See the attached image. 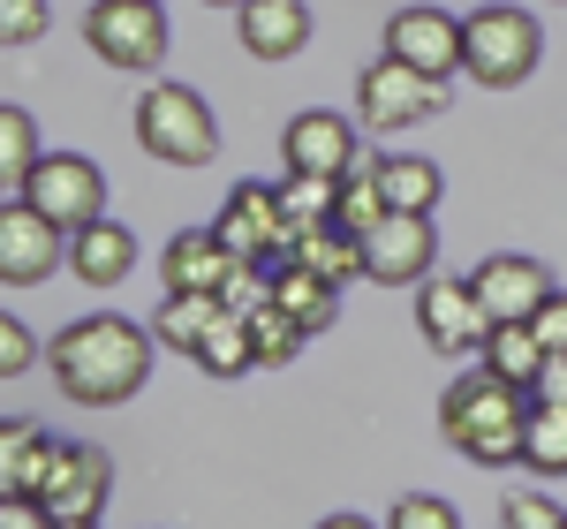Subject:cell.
<instances>
[{"mask_svg": "<svg viewBox=\"0 0 567 529\" xmlns=\"http://www.w3.org/2000/svg\"><path fill=\"white\" fill-rule=\"evenodd\" d=\"M45 371H53V386L76 408H122L152 378V333L130 325V318H114V310H91L69 333H53Z\"/></svg>", "mask_w": 567, "mask_h": 529, "instance_id": "1", "label": "cell"}, {"mask_svg": "<svg viewBox=\"0 0 567 529\" xmlns=\"http://www.w3.org/2000/svg\"><path fill=\"white\" fill-rule=\"evenodd\" d=\"M523 424H529V394L492 378V371H462L446 394H439V432L454 454H470L477 469H515L523 461Z\"/></svg>", "mask_w": 567, "mask_h": 529, "instance_id": "2", "label": "cell"}, {"mask_svg": "<svg viewBox=\"0 0 567 529\" xmlns=\"http://www.w3.org/2000/svg\"><path fill=\"white\" fill-rule=\"evenodd\" d=\"M537 61H545V31H537V15L515 8V0H484L477 15L462 23V76L484 91H515L537 76Z\"/></svg>", "mask_w": 567, "mask_h": 529, "instance_id": "3", "label": "cell"}, {"mask_svg": "<svg viewBox=\"0 0 567 529\" xmlns=\"http://www.w3.org/2000/svg\"><path fill=\"white\" fill-rule=\"evenodd\" d=\"M136 144H144L159 167H213L219 159V122L189 84H144V98H136Z\"/></svg>", "mask_w": 567, "mask_h": 529, "instance_id": "4", "label": "cell"}, {"mask_svg": "<svg viewBox=\"0 0 567 529\" xmlns=\"http://www.w3.org/2000/svg\"><path fill=\"white\" fill-rule=\"evenodd\" d=\"M84 45L106 61V69H122V76H152L159 61H167V8L159 0H91L84 8Z\"/></svg>", "mask_w": 567, "mask_h": 529, "instance_id": "5", "label": "cell"}, {"mask_svg": "<svg viewBox=\"0 0 567 529\" xmlns=\"http://www.w3.org/2000/svg\"><path fill=\"white\" fill-rule=\"evenodd\" d=\"M213 235L250 264V272H272V264L296 258V220L280 212V189H272V181H235L227 205H219V220H213Z\"/></svg>", "mask_w": 567, "mask_h": 529, "instance_id": "6", "label": "cell"}, {"mask_svg": "<svg viewBox=\"0 0 567 529\" xmlns=\"http://www.w3.org/2000/svg\"><path fill=\"white\" fill-rule=\"evenodd\" d=\"M31 499L45 507V522H99L106 499H114V461H106L99 446H84V439H53Z\"/></svg>", "mask_w": 567, "mask_h": 529, "instance_id": "7", "label": "cell"}, {"mask_svg": "<svg viewBox=\"0 0 567 529\" xmlns=\"http://www.w3.org/2000/svg\"><path fill=\"white\" fill-rule=\"evenodd\" d=\"M446 114V84L424 76V69H409V61H363V76H355V122L363 129H409V122H439Z\"/></svg>", "mask_w": 567, "mask_h": 529, "instance_id": "8", "label": "cell"}, {"mask_svg": "<svg viewBox=\"0 0 567 529\" xmlns=\"http://www.w3.org/2000/svg\"><path fill=\"white\" fill-rule=\"evenodd\" d=\"M16 197H23V205H39V212L61 227V235H76V227L106 220V175L91 167L84 152H45Z\"/></svg>", "mask_w": 567, "mask_h": 529, "instance_id": "9", "label": "cell"}, {"mask_svg": "<svg viewBox=\"0 0 567 529\" xmlns=\"http://www.w3.org/2000/svg\"><path fill=\"white\" fill-rule=\"evenodd\" d=\"M432 264H439L432 212H386L363 235V280H379V288H424Z\"/></svg>", "mask_w": 567, "mask_h": 529, "instance_id": "10", "label": "cell"}, {"mask_svg": "<svg viewBox=\"0 0 567 529\" xmlns=\"http://www.w3.org/2000/svg\"><path fill=\"white\" fill-rule=\"evenodd\" d=\"M69 264V235L45 220L39 205L8 197L0 205V288H39Z\"/></svg>", "mask_w": 567, "mask_h": 529, "instance_id": "11", "label": "cell"}, {"mask_svg": "<svg viewBox=\"0 0 567 529\" xmlns=\"http://www.w3.org/2000/svg\"><path fill=\"white\" fill-rule=\"evenodd\" d=\"M355 152H363V136H355V122H349V114H333V106H310V114H296V122L280 129V159H288V175L341 181V175H355Z\"/></svg>", "mask_w": 567, "mask_h": 529, "instance_id": "12", "label": "cell"}, {"mask_svg": "<svg viewBox=\"0 0 567 529\" xmlns=\"http://www.w3.org/2000/svg\"><path fill=\"white\" fill-rule=\"evenodd\" d=\"M416 325H424V341H432L439 355H477L484 333H492V318H484L477 288H470V272H462V280L432 272V280L416 288Z\"/></svg>", "mask_w": 567, "mask_h": 529, "instance_id": "13", "label": "cell"}, {"mask_svg": "<svg viewBox=\"0 0 567 529\" xmlns=\"http://www.w3.org/2000/svg\"><path fill=\"white\" fill-rule=\"evenodd\" d=\"M386 53L409 61V69H424V76H439V84H454L462 76V15H446V8H393Z\"/></svg>", "mask_w": 567, "mask_h": 529, "instance_id": "14", "label": "cell"}, {"mask_svg": "<svg viewBox=\"0 0 567 529\" xmlns=\"http://www.w3.org/2000/svg\"><path fill=\"white\" fill-rule=\"evenodd\" d=\"M470 288H477V303L492 325H507V318H537V310L553 303V272L545 258H523V250H499V258H484L470 272Z\"/></svg>", "mask_w": 567, "mask_h": 529, "instance_id": "15", "label": "cell"}, {"mask_svg": "<svg viewBox=\"0 0 567 529\" xmlns=\"http://www.w3.org/2000/svg\"><path fill=\"white\" fill-rule=\"evenodd\" d=\"M243 272H250V264L235 258V250L219 242L213 227H182L175 242H167V258H159V280H167V295H227Z\"/></svg>", "mask_w": 567, "mask_h": 529, "instance_id": "16", "label": "cell"}, {"mask_svg": "<svg viewBox=\"0 0 567 529\" xmlns=\"http://www.w3.org/2000/svg\"><path fill=\"white\" fill-rule=\"evenodd\" d=\"M235 31H243V53L250 61H296L310 45V0H243L235 8Z\"/></svg>", "mask_w": 567, "mask_h": 529, "instance_id": "17", "label": "cell"}, {"mask_svg": "<svg viewBox=\"0 0 567 529\" xmlns=\"http://www.w3.org/2000/svg\"><path fill=\"white\" fill-rule=\"evenodd\" d=\"M69 272L84 280V288H122L136 272V235L122 220H91L69 235Z\"/></svg>", "mask_w": 567, "mask_h": 529, "instance_id": "18", "label": "cell"}, {"mask_svg": "<svg viewBox=\"0 0 567 529\" xmlns=\"http://www.w3.org/2000/svg\"><path fill=\"white\" fill-rule=\"evenodd\" d=\"M265 303L288 310L303 333H326V325L341 318V288H333V280H318L310 264L288 258V264H272V272H265Z\"/></svg>", "mask_w": 567, "mask_h": 529, "instance_id": "19", "label": "cell"}, {"mask_svg": "<svg viewBox=\"0 0 567 529\" xmlns=\"http://www.w3.org/2000/svg\"><path fill=\"white\" fill-rule=\"evenodd\" d=\"M477 363L492 371V378H507V386L537 394V371H545V341H537V325H529V318H507V325H492V333H484Z\"/></svg>", "mask_w": 567, "mask_h": 529, "instance_id": "20", "label": "cell"}, {"mask_svg": "<svg viewBox=\"0 0 567 529\" xmlns=\"http://www.w3.org/2000/svg\"><path fill=\"white\" fill-rule=\"evenodd\" d=\"M371 181H379V197H386V212H432L439 205V167L432 159H416V152H379L371 159Z\"/></svg>", "mask_w": 567, "mask_h": 529, "instance_id": "21", "label": "cell"}, {"mask_svg": "<svg viewBox=\"0 0 567 529\" xmlns=\"http://www.w3.org/2000/svg\"><path fill=\"white\" fill-rule=\"evenodd\" d=\"M296 264H310L333 288H349V280H363V242L333 220H310V227H296Z\"/></svg>", "mask_w": 567, "mask_h": 529, "instance_id": "22", "label": "cell"}, {"mask_svg": "<svg viewBox=\"0 0 567 529\" xmlns=\"http://www.w3.org/2000/svg\"><path fill=\"white\" fill-rule=\"evenodd\" d=\"M45 454H53V439H45V424H31V416H8L0 424V499H31V485H39Z\"/></svg>", "mask_w": 567, "mask_h": 529, "instance_id": "23", "label": "cell"}, {"mask_svg": "<svg viewBox=\"0 0 567 529\" xmlns=\"http://www.w3.org/2000/svg\"><path fill=\"white\" fill-rule=\"evenodd\" d=\"M197 371H205V378H243V371H258V355H250V318H243V310L219 303V318L205 325V341H197Z\"/></svg>", "mask_w": 567, "mask_h": 529, "instance_id": "24", "label": "cell"}, {"mask_svg": "<svg viewBox=\"0 0 567 529\" xmlns=\"http://www.w3.org/2000/svg\"><path fill=\"white\" fill-rule=\"evenodd\" d=\"M523 469H537V477H567V401H529Z\"/></svg>", "mask_w": 567, "mask_h": 529, "instance_id": "25", "label": "cell"}, {"mask_svg": "<svg viewBox=\"0 0 567 529\" xmlns=\"http://www.w3.org/2000/svg\"><path fill=\"white\" fill-rule=\"evenodd\" d=\"M219 303H227V295H167V303H159V318H152V341H167V349L197 355L205 325L219 318Z\"/></svg>", "mask_w": 567, "mask_h": 529, "instance_id": "26", "label": "cell"}, {"mask_svg": "<svg viewBox=\"0 0 567 529\" xmlns=\"http://www.w3.org/2000/svg\"><path fill=\"white\" fill-rule=\"evenodd\" d=\"M39 122L23 114V106H0V189L16 197L23 181H31V167H39Z\"/></svg>", "mask_w": 567, "mask_h": 529, "instance_id": "27", "label": "cell"}, {"mask_svg": "<svg viewBox=\"0 0 567 529\" xmlns=\"http://www.w3.org/2000/svg\"><path fill=\"white\" fill-rule=\"evenodd\" d=\"M379 220H386V197H379L371 167H363V175H341V181H333V227H349L355 242H363V235H371Z\"/></svg>", "mask_w": 567, "mask_h": 529, "instance_id": "28", "label": "cell"}, {"mask_svg": "<svg viewBox=\"0 0 567 529\" xmlns=\"http://www.w3.org/2000/svg\"><path fill=\"white\" fill-rule=\"evenodd\" d=\"M303 341H310V333L288 318V310H272V303L250 310V355H258V363H296Z\"/></svg>", "mask_w": 567, "mask_h": 529, "instance_id": "29", "label": "cell"}, {"mask_svg": "<svg viewBox=\"0 0 567 529\" xmlns=\"http://www.w3.org/2000/svg\"><path fill=\"white\" fill-rule=\"evenodd\" d=\"M280 212H288L296 227L333 220V181H318V175H288V181H280Z\"/></svg>", "mask_w": 567, "mask_h": 529, "instance_id": "30", "label": "cell"}, {"mask_svg": "<svg viewBox=\"0 0 567 529\" xmlns=\"http://www.w3.org/2000/svg\"><path fill=\"white\" fill-rule=\"evenodd\" d=\"M386 529H462V515H454L439 491H401L393 515H386Z\"/></svg>", "mask_w": 567, "mask_h": 529, "instance_id": "31", "label": "cell"}, {"mask_svg": "<svg viewBox=\"0 0 567 529\" xmlns=\"http://www.w3.org/2000/svg\"><path fill=\"white\" fill-rule=\"evenodd\" d=\"M53 31V0H0V45H39Z\"/></svg>", "mask_w": 567, "mask_h": 529, "instance_id": "32", "label": "cell"}, {"mask_svg": "<svg viewBox=\"0 0 567 529\" xmlns=\"http://www.w3.org/2000/svg\"><path fill=\"white\" fill-rule=\"evenodd\" d=\"M499 529H567V515L545 491H507L499 499Z\"/></svg>", "mask_w": 567, "mask_h": 529, "instance_id": "33", "label": "cell"}, {"mask_svg": "<svg viewBox=\"0 0 567 529\" xmlns=\"http://www.w3.org/2000/svg\"><path fill=\"white\" fill-rule=\"evenodd\" d=\"M39 363V341H31V325L16 318V310H0V378H23Z\"/></svg>", "mask_w": 567, "mask_h": 529, "instance_id": "34", "label": "cell"}, {"mask_svg": "<svg viewBox=\"0 0 567 529\" xmlns=\"http://www.w3.org/2000/svg\"><path fill=\"white\" fill-rule=\"evenodd\" d=\"M537 325V341H545V355H567V288H553V303L529 318Z\"/></svg>", "mask_w": 567, "mask_h": 529, "instance_id": "35", "label": "cell"}, {"mask_svg": "<svg viewBox=\"0 0 567 529\" xmlns=\"http://www.w3.org/2000/svg\"><path fill=\"white\" fill-rule=\"evenodd\" d=\"M0 529H53L39 499H0Z\"/></svg>", "mask_w": 567, "mask_h": 529, "instance_id": "36", "label": "cell"}, {"mask_svg": "<svg viewBox=\"0 0 567 529\" xmlns=\"http://www.w3.org/2000/svg\"><path fill=\"white\" fill-rule=\"evenodd\" d=\"M529 401H567V355H545V371H537V394Z\"/></svg>", "mask_w": 567, "mask_h": 529, "instance_id": "37", "label": "cell"}, {"mask_svg": "<svg viewBox=\"0 0 567 529\" xmlns=\"http://www.w3.org/2000/svg\"><path fill=\"white\" fill-rule=\"evenodd\" d=\"M318 529H379V522H363V515H326Z\"/></svg>", "mask_w": 567, "mask_h": 529, "instance_id": "38", "label": "cell"}, {"mask_svg": "<svg viewBox=\"0 0 567 529\" xmlns=\"http://www.w3.org/2000/svg\"><path fill=\"white\" fill-rule=\"evenodd\" d=\"M53 529H99V522H53Z\"/></svg>", "mask_w": 567, "mask_h": 529, "instance_id": "39", "label": "cell"}, {"mask_svg": "<svg viewBox=\"0 0 567 529\" xmlns=\"http://www.w3.org/2000/svg\"><path fill=\"white\" fill-rule=\"evenodd\" d=\"M205 8H243V0H205Z\"/></svg>", "mask_w": 567, "mask_h": 529, "instance_id": "40", "label": "cell"}, {"mask_svg": "<svg viewBox=\"0 0 567 529\" xmlns=\"http://www.w3.org/2000/svg\"><path fill=\"white\" fill-rule=\"evenodd\" d=\"M560 8H567V0H560Z\"/></svg>", "mask_w": 567, "mask_h": 529, "instance_id": "41", "label": "cell"}]
</instances>
